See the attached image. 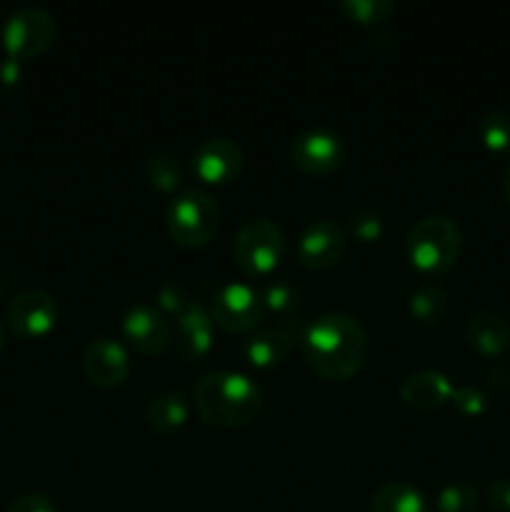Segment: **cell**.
<instances>
[{
    "label": "cell",
    "instance_id": "1",
    "mask_svg": "<svg viewBox=\"0 0 510 512\" xmlns=\"http://www.w3.org/2000/svg\"><path fill=\"white\" fill-rule=\"evenodd\" d=\"M298 343L308 368L335 383L353 378L368 358V335L348 313L320 315L300 330Z\"/></svg>",
    "mask_w": 510,
    "mask_h": 512
},
{
    "label": "cell",
    "instance_id": "2",
    "mask_svg": "<svg viewBox=\"0 0 510 512\" xmlns=\"http://www.w3.org/2000/svg\"><path fill=\"white\" fill-rule=\"evenodd\" d=\"M195 410L208 425L240 428L253 423L263 410V390L253 378L233 370H213L195 380Z\"/></svg>",
    "mask_w": 510,
    "mask_h": 512
},
{
    "label": "cell",
    "instance_id": "3",
    "mask_svg": "<svg viewBox=\"0 0 510 512\" xmlns=\"http://www.w3.org/2000/svg\"><path fill=\"white\" fill-rule=\"evenodd\" d=\"M460 248H463L460 225L443 213L425 215L405 235L408 263L428 278L443 275L445 270L453 268Z\"/></svg>",
    "mask_w": 510,
    "mask_h": 512
},
{
    "label": "cell",
    "instance_id": "4",
    "mask_svg": "<svg viewBox=\"0 0 510 512\" xmlns=\"http://www.w3.org/2000/svg\"><path fill=\"white\" fill-rule=\"evenodd\" d=\"M170 238L183 248H203L220 228V205L200 188L180 190L165 213Z\"/></svg>",
    "mask_w": 510,
    "mask_h": 512
},
{
    "label": "cell",
    "instance_id": "5",
    "mask_svg": "<svg viewBox=\"0 0 510 512\" xmlns=\"http://www.w3.org/2000/svg\"><path fill=\"white\" fill-rule=\"evenodd\" d=\"M233 255L248 278H268L285 255L283 228L270 218L245 220L235 233Z\"/></svg>",
    "mask_w": 510,
    "mask_h": 512
},
{
    "label": "cell",
    "instance_id": "6",
    "mask_svg": "<svg viewBox=\"0 0 510 512\" xmlns=\"http://www.w3.org/2000/svg\"><path fill=\"white\" fill-rule=\"evenodd\" d=\"M55 35H58V23L48 10L38 5H25L10 13L0 30L5 53L18 63L43 55L53 45Z\"/></svg>",
    "mask_w": 510,
    "mask_h": 512
},
{
    "label": "cell",
    "instance_id": "7",
    "mask_svg": "<svg viewBox=\"0 0 510 512\" xmlns=\"http://www.w3.org/2000/svg\"><path fill=\"white\" fill-rule=\"evenodd\" d=\"M210 318L228 333H250L265 318L260 288L248 283H225L210 300Z\"/></svg>",
    "mask_w": 510,
    "mask_h": 512
},
{
    "label": "cell",
    "instance_id": "8",
    "mask_svg": "<svg viewBox=\"0 0 510 512\" xmlns=\"http://www.w3.org/2000/svg\"><path fill=\"white\" fill-rule=\"evenodd\" d=\"M5 320L18 338H43L58 323V303L48 290L25 288L8 303Z\"/></svg>",
    "mask_w": 510,
    "mask_h": 512
},
{
    "label": "cell",
    "instance_id": "9",
    "mask_svg": "<svg viewBox=\"0 0 510 512\" xmlns=\"http://www.w3.org/2000/svg\"><path fill=\"white\" fill-rule=\"evenodd\" d=\"M290 160L308 175H330L343 165L345 143L328 128H308L290 143Z\"/></svg>",
    "mask_w": 510,
    "mask_h": 512
},
{
    "label": "cell",
    "instance_id": "10",
    "mask_svg": "<svg viewBox=\"0 0 510 512\" xmlns=\"http://www.w3.org/2000/svg\"><path fill=\"white\" fill-rule=\"evenodd\" d=\"M243 163V148L235 140L225 138V135H213V138L200 140L193 150V158H190L193 173L203 183L210 185L230 183L233 178H238Z\"/></svg>",
    "mask_w": 510,
    "mask_h": 512
},
{
    "label": "cell",
    "instance_id": "11",
    "mask_svg": "<svg viewBox=\"0 0 510 512\" xmlns=\"http://www.w3.org/2000/svg\"><path fill=\"white\" fill-rule=\"evenodd\" d=\"M348 233L333 218H318L308 223L298 240V260L308 270H328L343 258Z\"/></svg>",
    "mask_w": 510,
    "mask_h": 512
},
{
    "label": "cell",
    "instance_id": "12",
    "mask_svg": "<svg viewBox=\"0 0 510 512\" xmlns=\"http://www.w3.org/2000/svg\"><path fill=\"white\" fill-rule=\"evenodd\" d=\"M170 333L173 328H170L168 318L155 305L135 303L125 310L123 335L138 353L155 355L165 350L170 343Z\"/></svg>",
    "mask_w": 510,
    "mask_h": 512
},
{
    "label": "cell",
    "instance_id": "13",
    "mask_svg": "<svg viewBox=\"0 0 510 512\" xmlns=\"http://www.w3.org/2000/svg\"><path fill=\"white\" fill-rule=\"evenodd\" d=\"M83 370L98 388H115L130 373V355L115 338H98L83 350Z\"/></svg>",
    "mask_w": 510,
    "mask_h": 512
},
{
    "label": "cell",
    "instance_id": "14",
    "mask_svg": "<svg viewBox=\"0 0 510 512\" xmlns=\"http://www.w3.org/2000/svg\"><path fill=\"white\" fill-rule=\"evenodd\" d=\"M303 328H290V325H268V328L250 330L243 340V358L253 368L268 370L283 363L293 350L295 340L300 338Z\"/></svg>",
    "mask_w": 510,
    "mask_h": 512
},
{
    "label": "cell",
    "instance_id": "15",
    "mask_svg": "<svg viewBox=\"0 0 510 512\" xmlns=\"http://www.w3.org/2000/svg\"><path fill=\"white\" fill-rule=\"evenodd\" d=\"M450 378L440 370H415L400 385V400L418 413H433L453 398Z\"/></svg>",
    "mask_w": 510,
    "mask_h": 512
},
{
    "label": "cell",
    "instance_id": "16",
    "mask_svg": "<svg viewBox=\"0 0 510 512\" xmlns=\"http://www.w3.org/2000/svg\"><path fill=\"white\" fill-rule=\"evenodd\" d=\"M213 318H210V310H205L203 305L190 300L188 308L178 315V325H175V345H178V353L185 360L195 363V360H203L205 355L213 350Z\"/></svg>",
    "mask_w": 510,
    "mask_h": 512
},
{
    "label": "cell",
    "instance_id": "17",
    "mask_svg": "<svg viewBox=\"0 0 510 512\" xmlns=\"http://www.w3.org/2000/svg\"><path fill=\"white\" fill-rule=\"evenodd\" d=\"M465 340L483 358H500L510 345V325L495 310H475L465 323Z\"/></svg>",
    "mask_w": 510,
    "mask_h": 512
},
{
    "label": "cell",
    "instance_id": "18",
    "mask_svg": "<svg viewBox=\"0 0 510 512\" xmlns=\"http://www.w3.org/2000/svg\"><path fill=\"white\" fill-rule=\"evenodd\" d=\"M370 512H433L423 490L405 480L383 483L370 498Z\"/></svg>",
    "mask_w": 510,
    "mask_h": 512
},
{
    "label": "cell",
    "instance_id": "19",
    "mask_svg": "<svg viewBox=\"0 0 510 512\" xmlns=\"http://www.w3.org/2000/svg\"><path fill=\"white\" fill-rule=\"evenodd\" d=\"M260 298H263L265 315H275L278 325L300 328V320H303V300H300V290L295 285L283 283V280H268L260 288Z\"/></svg>",
    "mask_w": 510,
    "mask_h": 512
},
{
    "label": "cell",
    "instance_id": "20",
    "mask_svg": "<svg viewBox=\"0 0 510 512\" xmlns=\"http://www.w3.org/2000/svg\"><path fill=\"white\" fill-rule=\"evenodd\" d=\"M188 400L180 390H165V393H158L145 408V418H148L150 428H155L158 433H173V430H180L185 423H188Z\"/></svg>",
    "mask_w": 510,
    "mask_h": 512
},
{
    "label": "cell",
    "instance_id": "21",
    "mask_svg": "<svg viewBox=\"0 0 510 512\" xmlns=\"http://www.w3.org/2000/svg\"><path fill=\"white\" fill-rule=\"evenodd\" d=\"M408 310L415 323L420 325H438L448 315V293L435 280H425L410 293Z\"/></svg>",
    "mask_w": 510,
    "mask_h": 512
},
{
    "label": "cell",
    "instance_id": "22",
    "mask_svg": "<svg viewBox=\"0 0 510 512\" xmlns=\"http://www.w3.org/2000/svg\"><path fill=\"white\" fill-rule=\"evenodd\" d=\"M478 138L490 153H510V113L505 110H488L478 118Z\"/></svg>",
    "mask_w": 510,
    "mask_h": 512
},
{
    "label": "cell",
    "instance_id": "23",
    "mask_svg": "<svg viewBox=\"0 0 510 512\" xmlns=\"http://www.w3.org/2000/svg\"><path fill=\"white\" fill-rule=\"evenodd\" d=\"M480 503V493L468 480L448 483L440 488L435 498V512H475Z\"/></svg>",
    "mask_w": 510,
    "mask_h": 512
},
{
    "label": "cell",
    "instance_id": "24",
    "mask_svg": "<svg viewBox=\"0 0 510 512\" xmlns=\"http://www.w3.org/2000/svg\"><path fill=\"white\" fill-rule=\"evenodd\" d=\"M145 178L150 185L163 193H173L180 183H183V168L178 160L168 153H155L145 160Z\"/></svg>",
    "mask_w": 510,
    "mask_h": 512
},
{
    "label": "cell",
    "instance_id": "25",
    "mask_svg": "<svg viewBox=\"0 0 510 512\" xmlns=\"http://www.w3.org/2000/svg\"><path fill=\"white\" fill-rule=\"evenodd\" d=\"M338 8L360 25H383L393 18V0H340Z\"/></svg>",
    "mask_w": 510,
    "mask_h": 512
},
{
    "label": "cell",
    "instance_id": "26",
    "mask_svg": "<svg viewBox=\"0 0 510 512\" xmlns=\"http://www.w3.org/2000/svg\"><path fill=\"white\" fill-rule=\"evenodd\" d=\"M383 230L385 220L375 208H355L348 215V233L358 238L360 243H375V240H380Z\"/></svg>",
    "mask_w": 510,
    "mask_h": 512
},
{
    "label": "cell",
    "instance_id": "27",
    "mask_svg": "<svg viewBox=\"0 0 510 512\" xmlns=\"http://www.w3.org/2000/svg\"><path fill=\"white\" fill-rule=\"evenodd\" d=\"M450 403L463 415H473L475 418V415H483L488 410V395L475 388V385H455Z\"/></svg>",
    "mask_w": 510,
    "mask_h": 512
},
{
    "label": "cell",
    "instance_id": "28",
    "mask_svg": "<svg viewBox=\"0 0 510 512\" xmlns=\"http://www.w3.org/2000/svg\"><path fill=\"white\" fill-rule=\"evenodd\" d=\"M190 298L178 283H163L155 290V308L163 315H180L188 308Z\"/></svg>",
    "mask_w": 510,
    "mask_h": 512
},
{
    "label": "cell",
    "instance_id": "29",
    "mask_svg": "<svg viewBox=\"0 0 510 512\" xmlns=\"http://www.w3.org/2000/svg\"><path fill=\"white\" fill-rule=\"evenodd\" d=\"M8 512H58L53 500L43 493H23L10 503Z\"/></svg>",
    "mask_w": 510,
    "mask_h": 512
},
{
    "label": "cell",
    "instance_id": "30",
    "mask_svg": "<svg viewBox=\"0 0 510 512\" xmlns=\"http://www.w3.org/2000/svg\"><path fill=\"white\" fill-rule=\"evenodd\" d=\"M485 500H488V508L493 512H510V478L493 480L488 485Z\"/></svg>",
    "mask_w": 510,
    "mask_h": 512
},
{
    "label": "cell",
    "instance_id": "31",
    "mask_svg": "<svg viewBox=\"0 0 510 512\" xmlns=\"http://www.w3.org/2000/svg\"><path fill=\"white\" fill-rule=\"evenodd\" d=\"M20 80V63L13 58H5L0 63V83L3 85H15Z\"/></svg>",
    "mask_w": 510,
    "mask_h": 512
},
{
    "label": "cell",
    "instance_id": "32",
    "mask_svg": "<svg viewBox=\"0 0 510 512\" xmlns=\"http://www.w3.org/2000/svg\"><path fill=\"white\" fill-rule=\"evenodd\" d=\"M490 383L495 385V388H510V368L508 365H495L493 370L488 373Z\"/></svg>",
    "mask_w": 510,
    "mask_h": 512
},
{
    "label": "cell",
    "instance_id": "33",
    "mask_svg": "<svg viewBox=\"0 0 510 512\" xmlns=\"http://www.w3.org/2000/svg\"><path fill=\"white\" fill-rule=\"evenodd\" d=\"M503 193H505V200H508V205H510V163H508V168H505V175H503Z\"/></svg>",
    "mask_w": 510,
    "mask_h": 512
},
{
    "label": "cell",
    "instance_id": "34",
    "mask_svg": "<svg viewBox=\"0 0 510 512\" xmlns=\"http://www.w3.org/2000/svg\"><path fill=\"white\" fill-rule=\"evenodd\" d=\"M3 340H5V328H3V320H0V348H3Z\"/></svg>",
    "mask_w": 510,
    "mask_h": 512
},
{
    "label": "cell",
    "instance_id": "35",
    "mask_svg": "<svg viewBox=\"0 0 510 512\" xmlns=\"http://www.w3.org/2000/svg\"><path fill=\"white\" fill-rule=\"evenodd\" d=\"M0 288H3V280H0Z\"/></svg>",
    "mask_w": 510,
    "mask_h": 512
}]
</instances>
